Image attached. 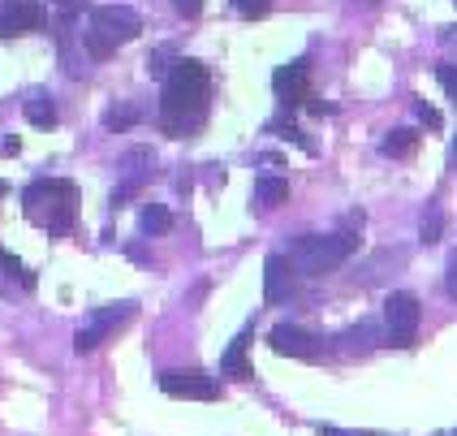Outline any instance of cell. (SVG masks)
Returning a JSON list of instances; mask_svg holds the SVG:
<instances>
[{
    "label": "cell",
    "mask_w": 457,
    "mask_h": 436,
    "mask_svg": "<svg viewBox=\"0 0 457 436\" xmlns=\"http://www.w3.org/2000/svg\"><path fill=\"white\" fill-rule=\"evenodd\" d=\"M207 117V65L178 61L173 74L164 78V100H160V126L173 138H186L204 126Z\"/></svg>",
    "instance_id": "obj_1"
},
{
    "label": "cell",
    "mask_w": 457,
    "mask_h": 436,
    "mask_svg": "<svg viewBox=\"0 0 457 436\" xmlns=\"http://www.w3.org/2000/svg\"><path fill=\"white\" fill-rule=\"evenodd\" d=\"M358 230H362V212H354L337 233H306L294 242V268L306 277H328L345 259L358 251Z\"/></svg>",
    "instance_id": "obj_2"
},
{
    "label": "cell",
    "mask_w": 457,
    "mask_h": 436,
    "mask_svg": "<svg viewBox=\"0 0 457 436\" xmlns=\"http://www.w3.org/2000/svg\"><path fill=\"white\" fill-rule=\"evenodd\" d=\"M22 207L39 230L70 233L74 230V216H78V186L74 181H61V178L35 181V186L22 190Z\"/></svg>",
    "instance_id": "obj_3"
},
{
    "label": "cell",
    "mask_w": 457,
    "mask_h": 436,
    "mask_svg": "<svg viewBox=\"0 0 457 436\" xmlns=\"http://www.w3.org/2000/svg\"><path fill=\"white\" fill-rule=\"evenodd\" d=\"M129 320H134V303H112V307L91 311V315H87V324H82L78 337H74V350L78 355H91V350L104 346L112 333H121Z\"/></svg>",
    "instance_id": "obj_4"
},
{
    "label": "cell",
    "mask_w": 457,
    "mask_h": 436,
    "mask_svg": "<svg viewBox=\"0 0 457 436\" xmlns=\"http://www.w3.org/2000/svg\"><path fill=\"white\" fill-rule=\"evenodd\" d=\"M419 320H423V307L419 298L397 289L384 298V329H388V346H414V333H419Z\"/></svg>",
    "instance_id": "obj_5"
},
{
    "label": "cell",
    "mask_w": 457,
    "mask_h": 436,
    "mask_svg": "<svg viewBox=\"0 0 457 436\" xmlns=\"http://www.w3.org/2000/svg\"><path fill=\"white\" fill-rule=\"evenodd\" d=\"M160 389L169 398H186V402H216L220 385L207 372H160Z\"/></svg>",
    "instance_id": "obj_6"
},
{
    "label": "cell",
    "mask_w": 457,
    "mask_h": 436,
    "mask_svg": "<svg viewBox=\"0 0 457 436\" xmlns=\"http://www.w3.org/2000/svg\"><path fill=\"white\" fill-rule=\"evenodd\" d=\"M268 346H272L277 355H289V359H320V355H324L320 337L298 329V324H277V329L268 333Z\"/></svg>",
    "instance_id": "obj_7"
},
{
    "label": "cell",
    "mask_w": 457,
    "mask_h": 436,
    "mask_svg": "<svg viewBox=\"0 0 457 436\" xmlns=\"http://www.w3.org/2000/svg\"><path fill=\"white\" fill-rule=\"evenodd\" d=\"M91 26H100L108 39L126 44V39H134L143 30V18L129 4H100V9H91Z\"/></svg>",
    "instance_id": "obj_8"
},
{
    "label": "cell",
    "mask_w": 457,
    "mask_h": 436,
    "mask_svg": "<svg viewBox=\"0 0 457 436\" xmlns=\"http://www.w3.org/2000/svg\"><path fill=\"white\" fill-rule=\"evenodd\" d=\"M272 87H277L280 104H289V108L306 104L311 100V70H306V61H289V65H280L277 74H272Z\"/></svg>",
    "instance_id": "obj_9"
},
{
    "label": "cell",
    "mask_w": 457,
    "mask_h": 436,
    "mask_svg": "<svg viewBox=\"0 0 457 436\" xmlns=\"http://www.w3.org/2000/svg\"><path fill=\"white\" fill-rule=\"evenodd\" d=\"M44 26V9L35 0H4L0 9V35H26Z\"/></svg>",
    "instance_id": "obj_10"
},
{
    "label": "cell",
    "mask_w": 457,
    "mask_h": 436,
    "mask_svg": "<svg viewBox=\"0 0 457 436\" xmlns=\"http://www.w3.org/2000/svg\"><path fill=\"white\" fill-rule=\"evenodd\" d=\"M121 173H126V181L112 190V207H121L143 186V181L152 178V152L147 147H134V152H126V160H121Z\"/></svg>",
    "instance_id": "obj_11"
},
{
    "label": "cell",
    "mask_w": 457,
    "mask_h": 436,
    "mask_svg": "<svg viewBox=\"0 0 457 436\" xmlns=\"http://www.w3.org/2000/svg\"><path fill=\"white\" fill-rule=\"evenodd\" d=\"M289 289H294V259L268 256V264H263V298L280 303V298H289Z\"/></svg>",
    "instance_id": "obj_12"
},
{
    "label": "cell",
    "mask_w": 457,
    "mask_h": 436,
    "mask_svg": "<svg viewBox=\"0 0 457 436\" xmlns=\"http://www.w3.org/2000/svg\"><path fill=\"white\" fill-rule=\"evenodd\" d=\"M246 341H251V333L237 337V341L225 350V359H220V372H225V376H233V381H251V376H254L251 359H246Z\"/></svg>",
    "instance_id": "obj_13"
},
{
    "label": "cell",
    "mask_w": 457,
    "mask_h": 436,
    "mask_svg": "<svg viewBox=\"0 0 457 436\" xmlns=\"http://www.w3.org/2000/svg\"><path fill=\"white\" fill-rule=\"evenodd\" d=\"M289 199V181L285 178H259L254 181V204L259 207H280Z\"/></svg>",
    "instance_id": "obj_14"
},
{
    "label": "cell",
    "mask_w": 457,
    "mask_h": 436,
    "mask_svg": "<svg viewBox=\"0 0 457 436\" xmlns=\"http://www.w3.org/2000/svg\"><path fill=\"white\" fill-rule=\"evenodd\" d=\"M22 108H26V122H30V126H39V130L56 126V104H52L48 96H30Z\"/></svg>",
    "instance_id": "obj_15"
},
{
    "label": "cell",
    "mask_w": 457,
    "mask_h": 436,
    "mask_svg": "<svg viewBox=\"0 0 457 436\" xmlns=\"http://www.w3.org/2000/svg\"><path fill=\"white\" fill-rule=\"evenodd\" d=\"M82 44H87V56H96V61H108L117 52V39H108L100 26H87L82 30Z\"/></svg>",
    "instance_id": "obj_16"
},
{
    "label": "cell",
    "mask_w": 457,
    "mask_h": 436,
    "mask_svg": "<svg viewBox=\"0 0 457 436\" xmlns=\"http://www.w3.org/2000/svg\"><path fill=\"white\" fill-rule=\"evenodd\" d=\"M173 230V212L164 204H147L143 207V233H169Z\"/></svg>",
    "instance_id": "obj_17"
},
{
    "label": "cell",
    "mask_w": 457,
    "mask_h": 436,
    "mask_svg": "<svg viewBox=\"0 0 457 436\" xmlns=\"http://www.w3.org/2000/svg\"><path fill=\"white\" fill-rule=\"evenodd\" d=\"M414 143H419L414 130H393V134L384 138V155H410L414 152Z\"/></svg>",
    "instance_id": "obj_18"
},
{
    "label": "cell",
    "mask_w": 457,
    "mask_h": 436,
    "mask_svg": "<svg viewBox=\"0 0 457 436\" xmlns=\"http://www.w3.org/2000/svg\"><path fill=\"white\" fill-rule=\"evenodd\" d=\"M371 337H376V329H371V324H358V329H350V333L341 337V346L354 355V350H367V346H371Z\"/></svg>",
    "instance_id": "obj_19"
},
{
    "label": "cell",
    "mask_w": 457,
    "mask_h": 436,
    "mask_svg": "<svg viewBox=\"0 0 457 436\" xmlns=\"http://www.w3.org/2000/svg\"><path fill=\"white\" fill-rule=\"evenodd\" d=\"M440 233H445V212H440V207H428V212H423V242H440Z\"/></svg>",
    "instance_id": "obj_20"
},
{
    "label": "cell",
    "mask_w": 457,
    "mask_h": 436,
    "mask_svg": "<svg viewBox=\"0 0 457 436\" xmlns=\"http://www.w3.org/2000/svg\"><path fill=\"white\" fill-rule=\"evenodd\" d=\"M134 122H138V108H112V113L104 117V126L108 130H129Z\"/></svg>",
    "instance_id": "obj_21"
},
{
    "label": "cell",
    "mask_w": 457,
    "mask_h": 436,
    "mask_svg": "<svg viewBox=\"0 0 457 436\" xmlns=\"http://www.w3.org/2000/svg\"><path fill=\"white\" fill-rule=\"evenodd\" d=\"M233 9L242 13V18H268V9H272V0H233Z\"/></svg>",
    "instance_id": "obj_22"
},
{
    "label": "cell",
    "mask_w": 457,
    "mask_h": 436,
    "mask_svg": "<svg viewBox=\"0 0 457 436\" xmlns=\"http://www.w3.org/2000/svg\"><path fill=\"white\" fill-rule=\"evenodd\" d=\"M414 117H419L428 130H440V113H436L428 100H414Z\"/></svg>",
    "instance_id": "obj_23"
},
{
    "label": "cell",
    "mask_w": 457,
    "mask_h": 436,
    "mask_svg": "<svg viewBox=\"0 0 457 436\" xmlns=\"http://www.w3.org/2000/svg\"><path fill=\"white\" fill-rule=\"evenodd\" d=\"M147 70H152L155 78H169V74H173V70H169V48L152 52V56H147Z\"/></svg>",
    "instance_id": "obj_24"
},
{
    "label": "cell",
    "mask_w": 457,
    "mask_h": 436,
    "mask_svg": "<svg viewBox=\"0 0 457 436\" xmlns=\"http://www.w3.org/2000/svg\"><path fill=\"white\" fill-rule=\"evenodd\" d=\"M436 78H440V87H445V91L457 100V65H440V70H436Z\"/></svg>",
    "instance_id": "obj_25"
},
{
    "label": "cell",
    "mask_w": 457,
    "mask_h": 436,
    "mask_svg": "<svg viewBox=\"0 0 457 436\" xmlns=\"http://www.w3.org/2000/svg\"><path fill=\"white\" fill-rule=\"evenodd\" d=\"M173 9H178L181 18H199L204 13V0H173Z\"/></svg>",
    "instance_id": "obj_26"
},
{
    "label": "cell",
    "mask_w": 457,
    "mask_h": 436,
    "mask_svg": "<svg viewBox=\"0 0 457 436\" xmlns=\"http://www.w3.org/2000/svg\"><path fill=\"white\" fill-rule=\"evenodd\" d=\"M445 289H449V298H457V251L449 256V268H445Z\"/></svg>",
    "instance_id": "obj_27"
},
{
    "label": "cell",
    "mask_w": 457,
    "mask_h": 436,
    "mask_svg": "<svg viewBox=\"0 0 457 436\" xmlns=\"http://www.w3.org/2000/svg\"><path fill=\"white\" fill-rule=\"evenodd\" d=\"M52 4H61V9H78V0H52Z\"/></svg>",
    "instance_id": "obj_28"
},
{
    "label": "cell",
    "mask_w": 457,
    "mask_h": 436,
    "mask_svg": "<svg viewBox=\"0 0 457 436\" xmlns=\"http://www.w3.org/2000/svg\"><path fill=\"white\" fill-rule=\"evenodd\" d=\"M453 160H457V143H453Z\"/></svg>",
    "instance_id": "obj_29"
},
{
    "label": "cell",
    "mask_w": 457,
    "mask_h": 436,
    "mask_svg": "<svg viewBox=\"0 0 457 436\" xmlns=\"http://www.w3.org/2000/svg\"><path fill=\"white\" fill-rule=\"evenodd\" d=\"M453 4H457V0H453Z\"/></svg>",
    "instance_id": "obj_30"
},
{
    "label": "cell",
    "mask_w": 457,
    "mask_h": 436,
    "mask_svg": "<svg viewBox=\"0 0 457 436\" xmlns=\"http://www.w3.org/2000/svg\"><path fill=\"white\" fill-rule=\"evenodd\" d=\"M453 436H457V432H453Z\"/></svg>",
    "instance_id": "obj_31"
}]
</instances>
